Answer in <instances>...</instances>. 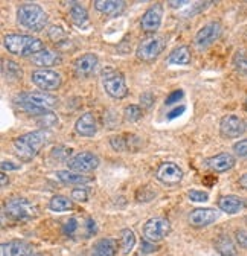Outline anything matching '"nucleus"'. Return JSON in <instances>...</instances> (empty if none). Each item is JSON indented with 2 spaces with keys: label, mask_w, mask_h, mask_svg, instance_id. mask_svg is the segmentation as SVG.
Returning a JSON list of instances; mask_svg holds the SVG:
<instances>
[{
  "label": "nucleus",
  "mask_w": 247,
  "mask_h": 256,
  "mask_svg": "<svg viewBox=\"0 0 247 256\" xmlns=\"http://www.w3.org/2000/svg\"><path fill=\"white\" fill-rule=\"evenodd\" d=\"M48 144V133L44 130H37L23 134L12 140V148L22 162H32Z\"/></svg>",
  "instance_id": "obj_1"
},
{
  "label": "nucleus",
  "mask_w": 247,
  "mask_h": 256,
  "mask_svg": "<svg viewBox=\"0 0 247 256\" xmlns=\"http://www.w3.org/2000/svg\"><path fill=\"white\" fill-rule=\"evenodd\" d=\"M5 48L10 54L18 55V56H29L36 55L42 50H44V43L40 38H36L32 36H20V34H8L4 38Z\"/></svg>",
  "instance_id": "obj_2"
},
{
  "label": "nucleus",
  "mask_w": 247,
  "mask_h": 256,
  "mask_svg": "<svg viewBox=\"0 0 247 256\" xmlns=\"http://www.w3.org/2000/svg\"><path fill=\"white\" fill-rule=\"evenodd\" d=\"M17 20L18 23L32 30V32H42L49 22V16L48 12L36 4H24L17 10Z\"/></svg>",
  "instance_id": "obj_3"
},
{
  "label": "nucleus",
  "mask_w": 247,
  "mask_h": 256,
  "mask_svg": "<svg viewBox=\"0 0 247 256\" xmlns=\"http://www.w3.org/2000/svg\"><path fill=\"white\" fill-rule=\"evenodd\" d=\"M5 214L10 215L12 220L26 221V220L37 218L40 214V209L26 198L12 197V198L5 202Z\"/></svg>",
  "instance_id": "obj_4"
},
{
  "label": "nucleus",
  "mask_w": 247,
  "mask_h": 256,
  "mask_svg": "<svg viewBox=\"0 0 247 256\" xmlns=\"http://www.w3.org/2000/svg\"><path fill=\"white\" fill-rule=\"evenodd\" d=\"M165 46L166 43L164 37H159V36L146 37L139 43L136 49V56L144 62H152L162 55V52L165 50Z\"/></svg>",
  "instance_id": "obj_5"
},
{
  "label": "nucleus",
  "mask_w": 247,
  "mask_h": 256,
  "mask_svg": "<svg viewBox=\"0 0 247 256\" xmlns=\"http://www.w3.org/2000/svg\"><path fill=\"white\" fill-rule=\"evenodd\" d=\"M14 102L17 106H22V104H26V106H30V107H36V108H40V110H52L58 106V100L55 96L49 94V93H44V92H26V93H20L18 96H16Z\"/></svg>",
  "instance_id": "obj_6"
},
{
  "label": "nucleus",
  "mask_w": 247,
  "mask_h": 256,
  "mask_svg": "<svg viewBox=\"0 0 247 256\" xmlns=\"http://www.w3.org/2000/svg\"><path fill=\"white\" fill-rule=\"evenodd\" d=\"M102 87L106 93L113 100H124L128 96V86L126 76L118 70H110L104 75Z\"/></svg>",
  "instance_id": "obj_7"
},
{
  "label": "nucleus",
  "mask_w": 247,
  "mask_h": 256,
  "mask_svg": "<svg viewBox=\"0 0 247 256\" xmlns=\"http://www.w3.org/2000/svg\"><path fill=\"white\" fill-rule=\"evenodd\" d=\"M171 234V222L164 216H154L144 224V236L146 241L156 244L164 241Z\"/></svg>",
  "instance_id": "obj_8"
},
{
  "label": "nucleus",
  "mask_w": 247,
  "mask_h": 256,
  "mask_svg": "<svg viewBox=\"0 0 247 256\" xmlns=\"http://www.w3.org/2000/svg\"><path fill=\"white\" fill-rule=\"evenodd\" d=\"M30 81L43 92H55L63 84V78L56 70L52 69H37L30 74Z\"/></svg>",
  "instance_id": "obj_9"
},
{
  "label": "nucleus",
  "mask_w": 247,
  "mask_h": 256,
  "mask_svg": "<svg viewBox=\"0 0 247 256\" xmlns=\"http://www.w3.org/2000/svg\"><path fill=\"white\" fill-rule=\"evenodd\" d=\"M223 34V26L220 22H210L208 24H204L194 38V44L203 50V49H208L209 46H212L215 42H217Z\"/></svg>",
  "instance_id": "obj_10"
},
{
  "label": "nucleus",
  "mask_w": 247,
  "mask_h": 256,
  "mask_svg": "<svg viewBox=\"0 0 247 256\" xmlns=\"http://www.w3.org/2000/svg\"><path fill=\"white\" fill-rule=\"evenodd\" d=\"M246 132H247V120L236 114H228L220 122V134L224 139H238Z\"/></svg>",
  "instance_id": "obj_11"
},
{
  "label": "nucleus",
  "mask_w": 247,
  "mask_h": 256,
  "mask_svg": "<svg viewBox=\"0 0 247 256\" xmlns=\"http://www.w3.org/2000/svg\"><path fill=\"white\" fill-rule=\"evenodd\" d=\"M68 165L70 171H75L80 174L94 172L100 166V158L94 152L84 151V152H78L76 156H74L68 162Z\"/></svg>",
  "instance_id": "obj_12"
},
{
  "label": "nucleus",
  "mask_w": 247,
  "mask_h": 256,
  "mask_svg": "<svg viewBox=\"0 0 247 256\" xmlns=\"http://www.w3.org/2000/svg\"><path fill=\"white\" fill-rule=\"evenodd\" d=\"M162 18H164V6L160 4L152 5L144 12L140 18V29L145 34H156L162 24Z\"/></svg>",
  "instance_id": "obj_13"
},
{
  "label": "nucleus",
  "mask_w": 247,
  "mask_h": 256,
  "mask_svg": "<svg viewBox=\"0 0 247 256\" xmlns=\"http://www.w3.org/2000/svg\"><path fill=\"white\" fill-rule=\"evenodd\" d=\"M156 177L158 180L162 183V184H166V186H176L178 183H182L184 174H183V170L174 164V162H165L159 166L158 172H156Z\"/></svg>",
  "instance_id": "obj_14"
},
{
  "label": "nucleus",
  "mask_w": 247,
  "mask_h": 256,
  "mask_svg": "<svg viewBox=\"0 0 247 256\" xmlns=\"http://www.w3.org/2000/svg\"><path fill=\"white\" fill-rule=\"evenodd\" d=\"M218 216H220L218 210H215L212 208H198L190 214L188 221L192 228L202 229V228H208V226H210V224H214L218 220Z\"/></svg>",
  "instance_id": "obj_15"
},
{
  "label": "nucleus",
  "mask_w": 247,
  "mask_h": 256,
  "mask_svg": "<svg viewBox=\"0 0 247 256\" xmlns=\"http://www.w3.org/2000/svg\"><path fill=\"white\" fill-rule=\"evenodd\" d=\"M98 56L95 54H86L75 60L74 62V74L78 78H88L95 74L98 68Z\"/></svg>",
  "instance_id": "obj_16"
},
{
  "label": "nucleus",
  "mask_w": 247,
  "mask_h": 256,
  "mask_svg": "<svg viewBox=\"0 0 247 256\" xmlns=\"http://www.w3.org/2000/svg\"><path fill=\"white\" fill-rule=\"evenodd\" d=\"M235 164H236V160L230 152H220L217 156L209 157L204 160V166L214 172H218V174L230 171L235 166Z\"/></svg>",
  "instance_id": "obj_17"
},
{
  "label": "nucleus",
  "mask_w": 247,
  "mask_h": 256,
  "mask_svg": "<svg viewBox=\"0 0 247 256\" xmlns=\"http://www.w3.org/2000/svg\"><path fill=\"white\" fill-rule=\"evenodd\" d=\"M110 145L114 151L118 152H136L139 151L142 145V139L134 136V134H124V136H114L110 139Z\"/></svg>",
  "instance_id": "obj_18"
},
{
  "label": "nucleus",
  "mask_w": 247,
  "mask_h": 256,
  "mask_svg": "<svg viewBox=\"0 0 247 256\" xmlns=\"http://www.w3.org/2000/svg\"><path fill=\"white\" fill-rule=\"evenodd\" d=\"M75 132L81 138H94L98 133V122L94 113H84L75 122Z\"/></svg>",
  "instance_id": "obj_19"
},
{
  "label": "nucleus",
  "mask_w": 247,
  "mask_h": 256,
  "mask_svg": "<svg viewBox=\"0 0 247 256\" xmlns=\"http://www.w3.org/2000/svg\"><path fill=\"white\" fill-rule=\"evenodd\" d=\"M218 208L224 214L235 215L247 208V198H241L238 196H223L218 198Z\"/></svg>",
  "instance_id": "obj_20"
},
{
  "label": "nucleus",
  "mask_w": 247,
  "mask_h": 256,
  "mask_svg": "<svg viewBox=\"0 0 247 256\" xmlns=\"http://www.w3.org/2000/svg\"><path fill=\"white\" fill-rule=\"evenodd\" d=\"M0 254L2 256H29V254H32V247L24 241L16 240V241L4 242L2 247H0Z\"/></svg>",
  "instance_id": "obj_21"
},
{
  "label": "nucleus",
  "mask_w": 247,
  "mask_h": 256,
  "mask_svg": "<svg viewBox=\"0 0 247 256\" xmlns=\"http://www.w3.org/2000/svg\"><path fill=\"white\" fill-rule=\"evenodd\" d=\"M94 5L98 12L107 17H118L126 10V2H120V0H96Z\"/></svg>",
  "instance_id": "obj_22"
},
{
  "label": "nucleus",
  "mask_w": 247,
  "mask_h": 256,
  "mask_svg": "<svg viewBox=\"0 0 247 256\" xmlns=\"http://www.w3.org/2000/svg\"><path fill=\"white\" fill-rule=\"evenodd\" d=\"M30 61H32L34 66L46 69V68H54V66H56V64H60L61 62V56H60L58 52L44 49V50L36 54L32 58H30Z\"/></svg>",
  "instance_id": "obj_23"
},
{
  "label": "nucleus",
  "mask_w": 247,
  "mask_h": 256,
  "mask_svg": "<svg viewBox=\"0 0 247 256\" xmlns=\"http://www.w3.org/2000/svg\"><path fill=\"white\" fill-rule=\"evenodd\" d=\"M118 254V242L112 238L100 240L92 247V256H116Z\"/></svg>",
  "instance_id": "obj_24"
},
{
  "label": "nucleus",
  "mask_w": 247,
  "mask_h": 256,
  "mask_svg": "<svg viewBox=\"0 0 247 256\" xmlns=\"http://www.w3.org/2000/svg\"><path fill=\"white\" fill-rule=\"evenodd\" d=\"M191 60H192V54L188 46L176 48L168 56V62L174 64V66H188V64H191Z\"/></svg>",
  "instance_id": "obj_25"
},
{
  "label": "nucleus",
  "mask_w": 247,
  "mask_h": 256,
  "mask_svg": "<svg viewBox=\"0 0 247 256\" xmlns=\"http://www.w3.org/2000/svg\"><path fill=\"white\" fill-rule=\"evenodd\" d=\"M214 247L222 256H236L238 254L236 246L229 235H220L214 241Z\"/></svg>",
  "instance_id": "obj_26"
},
{
  "label": "nucleus",
  "mask_w": 247,
  "mask_h": 256,
  "mask_svg": "<svg viewBox=\"0 0 247 256\" xmlns=\"http://www.w3.org/2000/svg\"><path fill=\"white\" fill-rule=\"evenodd\" d=\"M56 178L60 182H63L64 184H87V183H92V180H94L92 177H86L75 171H58Z\"/></svg>",
  "instance_id": "obj_27"
},
{
  "label": "nucleus",
  "mask_w": 247,
  "mask_h": 256,
  "mask_svg": "<svg viewBox=\"0 0 247 256\" xmlns=\"http://www.w3.org/2000/svg\"><path fill=\"white\" fill-rule=\"evenodd\" d=\"M2 74L8 81H22L23 78V70L17 62L11 60H4L2 61Z\"/></svg>",
  "instance_id": "obj_28"
},
{
  "label": "nucleus",
  "mask_w": 247,
  "mask_h": 256,
  "mask_svg": "<svg viewBox=\"0 0 247 256\" xmlns=\"http://www.w3.org/2000/svg\"><path fill=\"white\" fill-rule=\"evenodd\" d=\"M119 246H120V252L122 254H130L136 246V234L132 229H124L120 232V240H119Z\"/></svg>",
  "instance_id": "obj_29"
},
{
  "label": "nucleus",
  "mask_w": 247,
  "mask_h": 256,
  "mask_svg": "<svg viewBox=\"0 0 247 256\" xmlns=\"http://www.w3.org/2000/svg\"><path fill=\"white\" fill-rule=\"evenodd\" d=\"M70 20L78 28H86L88 24V22H90L87 10L82 5H80V4H75L72 6V10H70Z\"/></svg>",
  "instance_id": "obj_30"
},
{
  "label": "nucleus",
  "mask_w": 247,
  "mask_h": 256,
  "mask_svg": "<svg viewBox=\"0 0 247 256\" xmlns=\"http://www.w3.org/2000/svg\"><path fill=\"white\" fill-rule=\"evenodd\" d=\"M49 209L54 212H69L74 209V202L64 196H55L49 202Z\"/></svg>",
  "instance_id": "obj_31"
},
{
  "label": "nucleus",
  "mask_w": 247,
  "mask_h": 256,
  "mask_svg": "<svg viewBox=\"0 0 247 256\" xmlns=\"http://www.w3.org/2000/svg\"><path fill=\"white\" fill-rule=\"evenodd\" d=\"M234 68L238 74L247 76V50H238L234 55Z\"/></svg>",
  "instance_id": "obj_32"
},
{
  "label": "nucleus",
  "mask_w": 247,
  "mask_h": 256,
  "mask_svg": "<svg viewBox=\"0 0 247 256\" xmlns=\"http://www.w3.org/2000/svg\"><path fill=\"white\" fill-rule=\"evenodd\" d=\"M124 118L127 122H138L144 118V108L140 106H128L124 110Z\"/></svg>",
  "instance_id": "obj_33"
},
{
  "label": "nucleus",
  "mask_w": 247,
  "mask_h": 256,
  "mask_svg": "<svg viewBox=\"0 0 247 256\" xmlns=\"http://www.w3.org/2000/svg\"><path fill=\"white\" fill-rule=\"evenodd\" d=\"M48 36H49V38H50L54 43H60L61 40H64V38H66V32H64L63 28H60V26H52V28H49V30H48Z\"/></svg>",
  "instance_id": "obj_34"
},
{
  "label": "nucleus",
  "mask_w": 247,
  "mask_h": 256,
  "mask_svg": "<svg viewBox=\"0 0 247 256\" xmlns=\"http://www.w3.org/2000/svg\"><path fill=\"white\" fill-rule=\"evenodd\" d=\"M70 200L72 202H78V203H87L88 202V190L84 188H76L72 190L70 194Z\"/></svg>",
  "instance_id": "obj_35"
},
{
  "label": "nucleus",
  "mask_w": 247,
  "mask_h": 256,
  "mask_svg": "<svg viewBox=\"0 0 247 256\" xmlns=\"http://www.w3.org/2000/svg\"><path fill=\"white\" fill-rule=\"evenodd\" d=\"M188 197L191 202L194 203H206L209 200V194L208 192H203V190H197V189H192L188 192Z\"/></svg>",
  "instance_id": "obj_36"
},
{
  "label": "nucleus",
  "mask_w": 247,
  "mask_h": 256,
  "mask_svg": "<svg viewBox=\"0 0 247 256\" xmlns=\"http://www.w3.org/2000/svg\"><path fill=\"white\" fill-rule=\"evenodd\" d=\"M154 197H156V192L154 190H150L148 188H140L138 190V194H136V198L140 202V203H148L151 202Z\"/></svg>",
  "instance_id": "obj_37"
},
{
  "label": "nucleus",
  "mask_w": 247,
  "mask_h": 256,
  "mask_svg": "<svg viewBox=\"0 0 247 256\" xmlns=\"http://www.w3.org/2000/svg\"><path fill=\"white\" fill-rule=\"evenodd\" d=\"M80 226H78V220L76 218H70L66 224H64V228H63V232L66 236H74L76 232H78Z\"/></svg>",
  "instance_id": "obj_38"
},
{
  "label": "nucleus",
  "mask_w": 247,
  "mask_h": 256,
  "mask_svg": "<svg viewBox=\"0 0 247 256\" xmlns=\"http://www.w3.org/2000/svg\"><path fill=\"white\" fill-rule=\"evenodd\" d=\"M139 101H140V107L148 110V108H151V107H152V104H154V102H156V96H154L151 92H145L144 94H140Z\"/></svg>",
  "instance_id": "obj_39"
},
{
  "label": "nucleus",
  "mask_w": 247,
  "mask_h": 256,
  "mask_svg": "<svg viewBox=\"0 0 247 256\" xmlns=\"http://www.w3.org/2000/svg\"><path fill=\"white\" fill-rule=\"evenodd\" d=\"M69 156H70V150L64 148V146H56L52 150V157L56 158V160H68L69 162Z\"/></svg>",
  "instance_id": "obj_40"
},
{
  "label": "nucleus",
  "mask_w": 247,
  "mask_h": 256,
  "mask_svg": "<svg viewBox=\"0 0 247 256\" xmlns=\"http://www.w3.org/2000/svg\"><path fill=\"white\" fill-rule=\"evenodd\" d=\"M40 122H42L43 128H50V126L58 124V118L54 113H44L40 116Z\"/></svg>",
  "instance_id": "obj_41"
},
{
  "label": "nucleus",
  "mask_w": 247,
  "mask_h": 256,
  "mask_svg": "<svg viewBox=\"0 0 247 256\" xmlns=\"http://www.w3.org/2000/svg\"><path fill=\"white\" fill-rule=\"evenodd\" d=\"M183 96H184L183 90H174V92H171V94H170L168 98H166L165 104H166V106H174V104H178V101H182V100H183Z\"/></svg>",
  "instance_id": "obj_42"
},
{
  "label": "nucleus",
  "mask_w": 247,
  "mask_h": 256,
  "mask_svg": "<svg viewBox=\"0 0 247 256\" xmlns=\"http://www.w3.org/2000/svg\"><path fill=\"white\" fill-rule=\"evenodd\" d=\"M234 152L238 157H247V139L240 140L234 145Z\"/></svg>",
  "instance_id": "obj_43"
},
{
  "label": "nucleus",
  "mask_w": 247,
  "mask_h": 256,
  "mask_svg": "<svg viewBox=\"0 0 247 256\" xmlns=\"http://www.w3.org/2000/svg\"><path fill=\"white\" fill-rule=\"evenodd\" d=\"M235 240H236V242H238L240 247H242V248L247 250V230L246 229L236 230L235 232Z\"/></svg>",
  "instance_id": "obj_44"
},
{
  "label": "nucleus",
  "mask_w": 247,
  "mask_h": 256,
  "mask_svg": "<svg viewBox=\"0 0 247 256\" xmlns=\"http://www.w3.org/2000/svg\"><path fill=\"white\" fill-rule=\"evenodd\" d=\"M98 232V228H96V222L94 218H88L87 220V236H92Z\"/></svg>",
  "instance_id": "obj_45"
},
{
  "label": "nucleus",
  "mask_w": 247,
  "mask_h": 256,
  "mask_svg": "<svg viewBox=\"0 0 247 256\" xmlns=\"http://www.w3.org/2000/svg\"><path fill=\"white\" fill-rule=\"evenodd\" d=\"M2 172H6V171H17L20 170V165H16V164H11V162H2Z\"/></svg>",
  "instance_id": "obj_46"
},
{
  "label": "nucleus",
  "mask_w": 247,
  "mask_h": 256,
  "mask_svg": "<svg viewBox=\"0 0 247 256\" xmlns=\"http://www.w3.org/2000/svg\"><path fill=\"white\" fill-rule=\"evenodd\" d=\"M184 110H186V107H184V106H182V107H177V108H174L172 112H170V114H168V119H176V118L182 116V114L184 113Z\"/></svg>",
  "instance_id": "obj_47"
},
{
  "label": "nucleus",
  "mask_w": 247,
  "mask_h": 256,
  "mask_svg": "<svg viewBox=\"0 0 247 256\" xmlns=\"http://www.w3.org/2000/svg\"><path fill=\"white\" fill-rule=\"evenodd\" d=\"M156 250H158V247L154 246L152 242H150V241L144 242V246H142V252L144 253H151V252H156Z\"/></svg>",
  "instance_id": "obj_48"
},
{
  "label": "nucleus",
  "mask_w": 247,
  "mask_h": 256,
  "mask_svg": "<svg viewBox=\"0 0 247 256\" xmlns=\"http://www.w3.org/2000/svg\"><path fill=\"white\" fill-rule=\"evenodd\" d=\"M184 4H188L186 0H180V2H174V0H170V2H168V5H170L171 8H180V6L184 5Z\"/></svg>",
  "instance_id": "obj_49"
},
{
  "label": "nucleus",
  "mask_w": 247,
  "mask_h": 256,
  "mask_svg": "<svg viewBox=\"0 0 247 256\" xmlns=\"http://www.w3.org/2000/svg\"><path fill=\"white\" fill-rule=\"evenodd\" d=\"M238 184H240L244 190H247V174H244V176H241V177H240Z\"/></svg>",
  "instance_id": "obj_50"
},
{
  "label": "nucleus",
  "mask_w": 247,
  "mask_h": 256,
  "mask_svg": "<svg viewBox=\"0 0 247 256\" xmlns=\"http://www.w3.org/2000/svg\"><path fill=\"white\" fill-rule=\"evenodd\" d=\"M0 180H2V188H6V186H8L10 180H8V177H6V172H2V176H0Z\"/></svg>",
  "instance_id": "obj_51"
},
{
  "label": "nucleus",
  "mask_w": 247,
  "mask_h": 256,
  "mask_svg": "<svg viewBox=\"0 0 247 256\" xmlns=\"http://www.w3.org/2000/svg\"><path fill=\"white\" fill-rule=\"evenodd\" d=\"M29 256H42V254H38V253H32V254H29Z\"/></svg>",
  "instance_id": "obj_52"
},
{
  "label": "nucleus",
  "mask_w": 247,
  "mask_h": 256,
  "mask_svg": "<svg viewBox=\"0 0 247 256\" xmlns=\"http://www.w3.org/2000/svg\"><path fill=\"white\" fill-rule=\"evenodd\" d=\"M246 222H247V216H246Z\"/></svg>",
  "instance_id": "obj_53"
},
{
  "label": "nucleus",
  "mask_w": 247,
  "mask_h": 256,
  "mask_svg": "<svg viewBox=\"0 0 247 256\" xmlns=\"http://www.w3.org/2000/svg\"><path fill=\"white\" fill-rule=\"evenodd\" d=\"M246 107H247V101H246Z\"/></svg>",
  "instance_id": "obj_54"
}]
</instances>
